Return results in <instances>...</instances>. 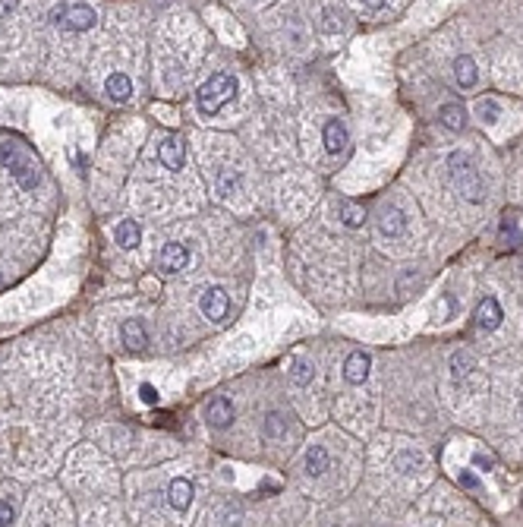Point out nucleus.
I'll return each mask as SVG.
<instances>
[{
  "instance_id": "nucleus-1",
  "label": "nucleus",
  "mask_w": 523,
  "mask_h": 527,
  "mask_svg": "<svg viewBox=\"0 0 523 527\" xmlns=\"http://www.w3.org/2000/svg\"><path fill=\"white\" fill-rule=\"evenodd\" d=\"M0 161H4V167L13 174V180H16L23 190H35V186L42 184L38 161L32 158L29 148L19 146L16 139H4V143H0Z\"/></svg>"
},
{
  "instance_id": "nucleus-2",
  "label": "nucleus",
  "mask_w": 523,
  "mask_h": 527,
  "mask_svg": "<svg viewBox=\"0 0 523 527\" xmlns=\"http://www.w3.org/2000/svg\"><path fill=\"white\" fill-rule=\"evenodd\" d=\"M236 89H240V85H236V79L230 76V73H215V76L196 92V105H199L202 114L212 117V114H218L224 105H230V101L236 98Z\"/></svg>"
},
{
  "instance_id": "nucleus-3",
  "label": "nucleus",
  "mask_w": 523,
  "mask_h": 527,
  "mask_svg": "<svg viewBox=\"0 0 523 527\" xmlns=\"http://www.w3.org/2000/svg\"><path fill=\"white\" fill-rule=\"evenodd\" d=\"M447 174H451L454 190L464 196L467 202H482L486 199V186H482V177L476 174V167L470 165V158H464L460 152H454L447 158Z\"/></svg>"
},
{
  "instance_id": "nucleus-4",
  "label": "nucleus",
  "mask_w": 523,
  "mask_h": 527,
  "mask_svg": "<svg viewBox=\"0 0 523 527\" xmlns=\"http://www.w3.org/2000/svg\"><path fill=\"white\" fill-rule=\"evenodd\" d=\"M51 23L60 25L64 32H88L95 23H98V16H95V10L85 6V4H73V6L60 4V6L51 10Z\"/></svg>"
},
{
  "instance_id": "nucleus-5",
  "label": "nucleus",
  "mask_w": 523,
  "mask_h": 527,
  "mask_svg": "<svg viewBox=\"0 0 523 527\" xmlns=\"http://www.w3.org/2000/svg\"><path fill=\"white\" fill-rule=\"evenodd\" d=\"M199 309H202V316H205V319L224 322V319H227V313H230L227 290H224V288H208L205 294H202V300H199Z\"/></svg>"
},
{
  "instance_id": "nucleus-6",
  "label": "nucleus",
  "mask_w": 523,
  "mask_h": 527,
  "mask_svg": "<svg viewBox=\"0 0 523 527\" xmlns=\"http://www.w3.org/2000/svg\"><path fill=\"white\" fill-rule=\"evenodd\" d=\"M186 262H189V249L183 247V243H164V247H161V253H158L161 272L176 275V272H183V268H186Z\"/></svg>"
},
{
  "instance_id": "nucleus-7",
  "label": "nucleus",
  "mask_w": 523,
  "mask_h": 527,
  "mask_svg": "<svg viewBox=\"0 0 523 527\" xmlns=\"http://www.w3.org/2000/svg\"><path fill=\"white\" fill-rule=\"evenodd\" d=\"M205 417H208V427H215V430H227L230 423H234V417H236V410H234V401L230 398H215L212 404L205 408Z\"/></svg>"
},
{
  "instance_id": "nucleus-8",
  "label": "nucleus",
  "mask_w": 523,
  "mask_h": 527,
  "mask_svg": "<svg viewBox=\"0 0 523 527\" xmlns=\"http://www.w3.org/2000/svg\"><path fill=\"white\" fill-rule=\"evenodd\" d=\"M501 319H505V313H501L498 297H486L476 309V326L482 332H495V328L501 326Z\"/></svg>"
},
{
  "instance_id": "nucleus-9",
  "label": "nucleus",
  "mask_w": 523,
  "mask_h": 527,
  "mask_svg": "<svg viewBox=\"0 0 523 527\" xmlns=\"http://www.w3.org/2000/svg\"><path fill=\"white\" fill-rule=\"evenodd\" d=\"M325 148H328V155H344L347 152V143H350V136H347V126L341 124V120H328L325 124Z\"/></svg>"
},
{
  "instance_id": "nucleus-10",
  "label": "nucleus",
  "mask_w": 523,
  "mask_h": 527,
  "mask_svg": "<svg viewBox=\"0 0 523 527\" xmlns=\"http://www.w3.org/2000/svg\"><path fill=\"white\" fill-rule=\"evenodd\" d=\"M158 155H161V165L167 167V171H180L183 167V143H180V136H164L161 139V146H158Z\"/></svg>"
},
{
  "instance_id": "nucleus-11",
  "label": "nucleus",
  "mask_w": 523,
  "mask_h": 527,
  "mask_svg": "<svg viewBox=\"0 0 523 527\" xmlns=\"http://www.w3.org/2000/svg\"><path fill=\"white\" fill-rule=\"evenodd\" d=\"M369 354H363V350H356V354L347 357V363H344V379H347L350 385H363L366 376H369Z\"/></svg>"
},
{
  "instance_id": "nucleus-12",
  "label": "nucleus",
  "mask_w": 523,
  "mask_h": 527,
  "mask_svg": "<svg viewBox=\"0 0 523 527\" xmlns=\"http://www.w3.org/2000/svg\"><path fill=\"white\" fill-rule=\"evenodd\" d=\"M404 227H407V218H404V212H400V208L385 206L382 212H378V231H382L385 237H400V234H404Z\"/></svg>"
},
{
  "instance_id": "nucleus-13",
  "label": "nucleus",
  "mask_w": 523,
  "mask_h": 527,
  "mask_svg": "<svg viewBox=\"0 0 523 527\" xmlns=\"http://www.w3.org/2000/svg\"><path fill=\"white\" fill-rule=\"evenodd\" d=\"M438 120H441V126H447V130L460 133V130L467 126V111H464V105H457V101H447V105H441Z\"/></svg>"
},
{
  "instance_id": "nucleus-14",
  "label": "nucleus",
  "mask_w": 523,
  "mask_h": 527,
  "mask_svg": "<svg viewBox=\"0 0 523 527\" xmlns=\"http://www.w3.org/2000/svg\"><path fill=\"white\" fill-rule=\"evenodd\" d=\"M120 338H124V344L130 350H142L148 344V332H145V326H142L139 319H126L124 328H120Z\"/></svg>"
},
{
  "instance_id": "nucleus-15",
  "label": "nucleus",
  "mask_w": 523,
  "mask_h": 527,
  "mask_svg": "<svg viewBox=\"0 0 523 527\" xmlns=\"http://www.w3.org/2000/svg\"><path fill=\"white\" fill-rule=\"evenodd\" d=\"M167 499H171V505L176 511H186L189 502H193V483L183 477H176L171 483V490H167Z\"/></svg>"
},
{
  "instance_id": "nucleus-16",
  "label": "nucleus",
  "mask_w": 523,
  "mask_h": 527,
  "mask_svg": "<svg viewBox=\"0 0 523 527\" xmlns=\"http://www.w3.org/2000/svg\"><path fill=\"white\" fill-rule=\"evenodd\" d=\"M104 89H107V98L126 101V98H130V92H133V83H130V76H124V73H111L107 83H104Z\"/></svg>"
},
{
  "instance_id": "nucleus-17",
  "label": "nucleus",
  "mask_w": 523,
  "mask_h": 527,
  "mask_svg": "<svg viewBox=\"0 0 523 527\" xmlns=\"http://www.w3.org/2000/svg\"><path fill=\"white\" fill-rule=\"evenodd\" d=\"M325 470H328V451H325L322 445H312V449L306 451V474L322 477Z\"/></svg>"
},
{
  "instance_id": "nucleus-18",
  "label": "nucleus",
  "mask_w": 523,
  "mask_h": 527,
  "mask_svg": "<svg viewBox=\"0 0 523 527\" xmlns=\"http://www.w3.org/2000/svg\"><path fill=\"white\" fill-rule=\"evenodd\" d=\"M114 237H117V243L124 249H136V247H139V240H142V231H139V225H136V221H120Z\"/></svg>"
},
{
  "instance_id": "nucleus-19",
  "label": "nucleus",
  "mask_w": 523,
  "mask_h": 527,
  "mask_svg": "<svg viewBox=\"0 0 523 527\" xmlns=\"http://www.w3.org/2000/svg\"><path fill=\"white\" fill-rule=\"evenodd\" d=\"M454 73H457V83L464 85V89L476 85V79H479V73H476V60H473V57H457V64H454Z\"/></svg>"
},
{
  "instance_id": "nucleus-20",
  "label": "nucleus",
  "mask_w": 523,
  "mask_h": 527,
  "mask_svg": "<svg viewBox=\"0 0 523 527\" xmlns=\"http://www.w3.org/2000/svg\"><path fill=\"white\" fill-rule=\"evenodd\" d=\"M240 184H243V177L236 171H227V167H221L218 171V177H215V186H218V193L227 199V196H234L236 190H240Z\"/></svg>"
},
{
  "instance_id": "nucleus-21",
  "label": "nucleus",
  "mask_w": 523,
  "mask_h": 527,
  "mask_svg": "<svg viewBox=\"0 0 523 527\" xmlns=\"http://www.w3.org/2000/svg\"><path fill=\"white\" fill-rule=\"evenodd\" d=\"M341 218H344V225H347V227H359L366 221V212H363V206H356V202H344Z\"/></svg>"
},
{
  "instance_id": "nucleus-22",
  "label": "nucleus",
  "mask_w": 523,
  "mask_h": 527,
  "mask_svg": "<svg viewBox=\"0 0 523 527\" xmlns=\"http://www.w3.org/2000/svg\"><path fill=\"white\" fill-rule=\"evenodd\" d=\"M284 432H287V420H284L277 410H271V414L265 417V436L277 439V436H284Z\"/></svg>"
},
{
  "instance_id": "nucleus-23",
  "label": "nucleus",
  "mask_w": 523,
  "mask_h": 527,
  "mask_svg": "<svg viewBox=\"0 0 523 527\" xmlns=\"http://www.w3.org/2000/svg\"><path fill=\"white\" fill-rule=\"evenodd\" d=\"M451 367H454V379H464L473 369V357L467 354V350H457V354L451 357Z\"/></svg>"
},
{
  "instance_id": "nucleus-24",
  "label": "nucleus",
  "mask_w": 523,
  "mask_h": 527,
  "mask_svg": "<svg viewBox=\"0 0 523 527\" xmlns=\"http://www.w3.org/2000/svg\"><path fill=\"white\" fill-rule=\"evenodd\" d=\"M312 376H315V369H312V363L306 360H294V369H290V379H294L296 385H309Z\"/></svg>"
},
{
  "instance_id": "nucleus-25",
  "label": "nucleus",
  "mask_w": 523,
  "mask_h": 527,
  "mask_svg": "<svg viewBox=\"0 0 523 527\" xmlns=\"http://www.w3.org/2000/svg\"><path fill=\"white\" fill-rule=\"evenodd\" d=\"M498 114H501L498 101H492V98H482V101H479V117H482V124H495V120H498Z\"/></svg>"
},
{
  "instance_id": "nucleus-26",
  "label": "nucleus",
  "mask_w": 523,
  "mask_h": 527,
  "mask_svg": "<svg viewBox=\"0 0 523 527\" xmlns=\"http://www.w3.org/2000/svg\"><path fill=\"white\" fill-rule=\"evenodd\" d=\"M322 29L325 32H341L344 29V19H341V13H335V10H325L322 13Z\"/></svg>"
},
{
  "instance_id": "nucleus-27",
  "label": "nucleus",
  "mask_w": 523,
  "mask_h": 527,
  "mask_svg": "<svg viewBox=\"0 0 523 527\" xmlns=\"http://www.w3.org/2000/svg\"><path fill=\"white\" fill-rule=\"evenodd\" d=\"M501 237H505L507 247H517V240H520V231H517V225H514L511 218H505L501 221Z\"/></svg>"
},
{
  "instance_id": "nucleus-28",
  "label": "nucleus",
  "mask_w": 523,
  "mask_h": 527,
  "mask_svg": "<svg viewBox=\"0 0 523 527\" xmlns=\"http://www.w3.org/2000/svg\"><path fill=\"white\" fill-rule=\"evenodd\" d=\"M139 398H142V401H145V404H158V401H161L158 389H155L152 382H142V385H139Z\"/></svg>"
},
{
  "instance_id": "nucleus-29",
  "label": "nucleus",
  "mask_w": 523,
  "mask_h": 527,
  "mask_svg": "<svg viewBox=\"0 0 523 527\" xmlns=\"http://www.w3.org/2000/svg\"><path fill=\"white\" fill-rule=\"evenodd\" d=\"M397 464H400V468H404V474H413V470H416L419 468V464H423V458H419V455H400L397 458Z\"/></svg>"
},
{
  "instance_id": "nucleus-30",
  "label": "nucleus",
  "mask_w": 523,
  "mask_h": 527,
  "mask_svg": "<svg viewBox=\"0 0 523 527\" xmlns=\"http://www.w3.org/2000/svg\"><path fill=\"white\" fill-rule=\"evenodd\" d=\"M13 518H16L13 505L6 502V499H0V524H13Z\"/></svg>"
},
{
  "instance_id": "nucleus-31",
  "label": "nucleus",
  "mask_w": 523,
  "mask_h": 527,
  "mask_svg": "<svg viewBox=\"0 0 523 527\" xmlns=\"http://www.w3.org/2000/svg\"><path fill=\"white\" fill-rule=\"evenodd\" d=\"M385 4H388V0H363V6H366V10H382Z\"/></svg>"
}]
</instances>
